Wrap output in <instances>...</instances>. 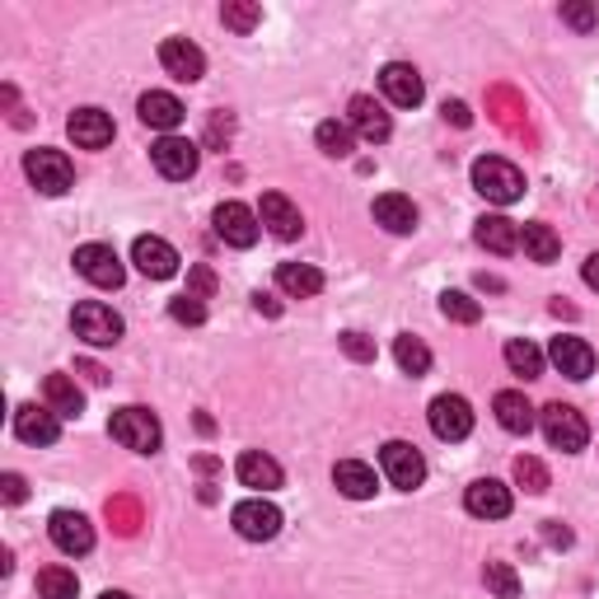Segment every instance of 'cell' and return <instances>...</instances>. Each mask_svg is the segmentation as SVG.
Returning a JSON list of instances; mask_svg holds the SVG:
<instances>
[{
    "instance_id": "30bf717a",
    "label": "cell",
    "mask_w": 599,
    "mask_h": 599,
    "mask_svg": "<svg viewBox=\"0 0 599 599\" xmlns=\"http://www.w3.org/2000/svg\"><path fill=\"white\" fill-rule=\"evenodd\" d=\"M150 160H155V169H160L164 179L183 183V179H193V173H197L201 150H197V140H187V136H160L150 146Z\"/></svg>"
},
{
    "instance_id": "52a82bcc",
    "label": "cell",
    "mask_w": 599,
    "mask_h": 599,
    "mask_svg": "<svg viewBox=\"0 0 599 599\" xmlns=\"http://www.w3.org/2000/svg\"><path fill=\"white\" fill-rule=\"evenodd\" d=\"M380 473L399 492H417V487L427 482V460H421V450L407 445V440H389L380 450Z\"/></svg>"
},
{
    "instance_id": "836d02e7",
    "label": "cell",
    "mask_w": 599,
    "mask_h": 599,
    "mask_svg": "<svg viewBox=\"0 0 599 599\" xmlns=\"http://www.w3.org/2000/svg\"><path fill=\"white\" fill-rule=\"evenodd\" d=\"M38 595L42 599H75V595H81V580H75L71 566H42V572H38Z\"/></svg>"
},
{
    "instance_id": "7a4b0ae2",
    "label": "cell",
    "mask_w": 599,
    "mask_h": 599,
    "mask_svg": "<svg viewBox=\"0 0 599 599\" xmlns=\"http://www.w3.org/2000/svg\"><path fill=\"white\" fill-rule=\"evenodd\" d=\"M473 187L497 201V207H511L525 193V173H519L511 160H501V155H482V160H473Z\"/></svg>"
},
{
    "instance_id": "b9f144b4",
    "label": "cell",
    "mask_w": 599,
    "mask_h": 599,
    "mask_svg": "<svg viewBox=\"0 0 599 599\" xmlns=\"http://www.w3.org/2000/svg\"><path fill=\"white\" fill-rule=\"evenodd\" d=\"M211 291H216V277H211V267H193V272H187V295L207 300Z\"/></svg>"
},
{
    "instance_id": "ba28073f",
    "label": "cell",
    "mask_w": 599,
    "mask_h": 599,
    "mask_svg": "<svg viewBox=\"0 0 599 599\" xmlns=\"http://www.w3.org/2000/svg\"><path fill=\"white\" fill-rule=\"evenodd\" d=\"M230 525H234L240 539L267 543V539H277V534H281V511L272 506V501H262V497H248V501H240V506L230 511Z\"/></svg>"
},
{
    "instance_id": "ab89813d",
    "label": "cell",
    "mask_w": 599,
    "mask_h": 599,
    "mask_svg": "<svg viewBox=\"0 0 599 599\" xmlns=\"http://www.w3.org/2000/svg\"><path fill=\"white\" fill-rule=\"evenodd\" d=\"M338 342H342V352H346V356L360 360V366H366V360H375V338L356 333V328H346V333H342Z\"/></svg>"
},
{
    "instance_id": "9c48e42d",
    "label": "cell",
    "mask_w": 599,
    "mask_h": 599,
    "mask_svg": "<svg viewBox=\"0 0 599 599\" xmlns=\"http://www.w3.org/2000/svg\"><path fill=\"white\" fill-rule=\"evenodd\" d=\"M211 225H216V234H220V240H225L230 248H254L258 234H262L258 211L244 207V201H220L216 216H211Z\"/></svg>"
},
{
    "instance_id": "44dd1931",
    "label": "cell",
    "mask_w": 599,
    "mask_h": 599,
    "mask_svg": "<svg viewBox=\"0 0 599 599\" xmlns=\"http://www.w3.org/2000/svg\"><path fill=\"white\" fill-rule=\"evenodd\" d=\"M258 220L277 234V240H300V230H305V216H300V207H295L286 193H262Z\"/></svg>"
},
{
    "instance_id": "9a60e30c",
    "label": "cell",
    "mask_w": 599,
    "mask_h": 599,
    "mask_svg": "<svg viewBox=\"0 0 599 599\" xmlns=\"http://www.w3.org/2000/svg\"><path fill=\"white\" fill-rule=\"evenodd\" d=\"M548 360L566 375V380H590L595 375V352H590V342L586 338H576V333H562L548 342Z\"/></svg>"
},
{
    "instance_id": "8992f818",
    "label": "cell",
    "mask_w": 599,
    "mask_h": 599,
    "mask_svg": "<svg viewBox=\"0 0 599 599\" xmlns=\"http://www.w3.org/2000/svg\"><path fill=\"white\" fill-rule=\"evenodd\" d=\"M75 272H81L89 286H103V291H118L127 281V267H122L118 248L113 244H81L75 248Z\"/></svg>"
},
{
    "instance_id": "277c9868",
    "label": "cell",
    "mask_w": 599,
    "mask_h": 599,
    "mask_svg": "<svg viewBox=\"0 0 599 599\" xmlns=\"http://www.w3.org/2000/svg\"><path fill=\"white\" fill-rule=\"evenodd\" d=\"M24 173H28V183H34L42 197H61V193H71V187H75L71 160L61 150H47V146L24 155Z\"/></svg>"
},
{
    "instance_id": "8fae6325",
    "label": "cell",
    "mask_w": 599,
    "mask_h": 599,
    "mask_svg": "<svg viewBox=\"0 0 599 599\" xmlns=\"http://www.w3.org/2000/svg\"><path fill=\"white\" fill-rule=\"evenodd\" d=\"M47 534H52V543L66 558H85L94 548V525L81 511H52V515H47Z\"/></svg>"
},
{
    "instance_id": "f546056e",
    "label": "cell",
    "mask_w": 599,
    "mask_h": 599,
    "mask_svg": "<svg viewBox=\"0 0 599 599\" xmlns=\"http://www.w3.org/2000/svg\"><path fill=\"white\" fill-rule=\"evenodd\" d=\"M519 248H525L534 262H558L562 240L553 234V225H539V220H529V225H519Z\"/></svg>"
},
{
    "instance_id": "cb8c5ba5",
    "label": "cell",
    "mask_w": 599,
    "mask_h": 599,
    "mask_svg": "<svg viewBox=\"0 0 599 599\" xmlns=\"http://www.w3.org/2000/svg\"><path fill=\"white\" fill-rule=\"evenodd\" d=\"M136 113H140V122H146V127L173 136V127L183 122V103L173 99V94H164V89H150V94H140Z\"/></svg>"
},
{
    "instance_id": "681fc988",
    "label": "cell",
    "mask_w": 599,
    "mask_h": 599,
    "mask_svg": "<svg viewBox=\"0 0 599 599\" xmlns=\"http://www.w3.org/2000/svg\"><path fill=\"white\" fill-rule=\"evenodd\" d=\"M548 539H553V543H562V548H566V543H572V534H566V529H558V525H548Z\"/></svg>"
},
{
    "instance_id": "6da1fadb",
    "label": "cell",
    "mask_w": 599,
    "mask_h": 599,
    "mask_svg": "<svg viewBox=\"0 0 599 599\" xmlns=\"http://www.w3.org/2000/svg\"><path fill=\"white\" fill-rule=\"evenodd\" d=\"M108 436L132 454H155L160 450V440H164V427H160V417H155L150 407L132 403V407H118V413L108 417Z\"/></svg>"
},
{
    "instance_id": "ee69618b",
    "label": "cell",
    "mask_w": 599,
    "mask_h": 599,
    "mask_svg": "<svg viewBox=\"0 0 599 599\" xmlns=\"http://www.w3.org/2000/svg\"><path fill=\"white\" fill-rule=\"evenodd\" d=\"M108 515H113V519H122V525H118L122 534H132V529H136V519H140L132 501H108Z\"/></svg>"
},
{
    "instance_id": "c3c4849f",
    "label": "cell",
    "mask_w": 599,
    "mask_h": 599,
    "mask_svg": "<svg viewBox=\"0 0 599 599\" xmlns=\"http://www.w3.org/2000/svg\"><path fill=\"white\" fill-rule=\"evenodd\" d=\"M81 370L89 375V380H94V384H103V380H108V375H103L99 366H94V360H81Z\"/></svg>"
},
{
    "instance_id": "d4e9b609",
    "label": "cell",
    "mask_w": 599,
    "mask_h": 599,
    "mask_svg": "<svg viewBox=\"0 0 599 599\" xmlns=\"http://www.w3.org/2000/svg\"><path fill=\"white\" fill-rule=\"evenodd\" d=\"M42 403L52 407L61 421H75L85 413V393H81V384H75L71 375H47V380H42Z\"/></svg>"
},
{
    "instance_id": "f907efd6",
    "label": "cell",
    "mask_w": 599,
    "mask_h": 599,
    "mask_svg": "<svg viewBox=\"0 0 599 599\" xmlns=\"http://www.w3.org/2000/svg\"><path fill=\"white\" fill-rule=\"evenodd\" d=\"M99 599H132V595H127V590H103Z\"/></svg>"
},
{
    "instance_id": "603a6c76",
    "label": "cell",
    "mask_w": 599,
    "mask_h": 599,
    "mask_svg": "<svg viewBox=\"0 0 599 599\" xmlns=\"http://www.w3.org/2000/svg\"><path fill=\"white\" fill-rule=\"evenodd\" d=\"M492 407H497V421H501V427H506L511 436H529L534 427H539V413H534V403H529L519 389H501Z\"/></svg>"
},
{
    "instance_id": "8d00e7d4",
    "label": "cell",
    "mask_w": 599,
    "mask_h": 599,
    "mask_svg": "<svg viewBox=\"0 0 599 599\" xmlns=\"http://www.w3.org/2000/svg\"><path fill=\"white\" fill-rule=\"evenodd\" d=\"M482 580H487V590H492L497 599H519V576H515L511 562H487Z\"/></svg>"
},
{
    "instance_id": "3957f363",
    "label": "cell",
    "mask_w": 599,
    "mask_h": 599,
    "mask_svg": "<svg viewBox=\"0 0 599 599\" xmlns=\"http://www.w3.org/2000/svg\"><path fill=\"white\" fill-rule=\"evenodd\" d=\"M539 427H543L548 445L562 450V454H580L590 445V427H586V417H580L572 403H548L539 413Z\"/></svg>"
},
{
    "instance_id": "7dc6e473",
    "label": "cell",
    "mask_w": 599,
    "mask_h": 599,
    "mask_svg": "<svg viewBox=\"0 0 599 599\" xmlns=\"http://www.w3.org/2000/svg\"><path fill=\"white\" fill-rule=\"evenodd\" d=\"M254 305H258L262 314H281V305H277V300H272V295H254Z\"/></svg>"
},
{
    "instance_id": "7c38bea8",
    "label": "cell",
    "mask_w": 599,
    "mask_h": 599,
    "mask_svg": "<svg viewBox=\"0 0 599 599\" xmlns=\"http://www.w3.org/2000/svg\"><path fill=\"white\" fill-rule=\"evenodd\" d=\"M427 421L440 440H464L473 431V407H468V399H460V393H440V399H431V407H427Z\"/></svg>"
},
{
    "instance_id": "5bb4252c",
    "label": "cell",
    "mask_w": 599,
    "mask_h": 599,
    "mask_svg": "<svg viewBox=\"0 0 599 599\" xmlns=\"http://www.w3.org/2000/svg\"><path fill=\"white\" fill-rule=\"evenodd\" d=\"M14 436L24 440V445H57L61 436V417L52 407H38V403H20L14 407Z\"/></svg>"
},
{
    "instance_id": "ac0fdd59",
    "label": "cell",
    "mask_w": 599,
    "mask_h": 599,
    "mask_svg": "<svg viewBox=\"0 0 599 599\" xmlns=\"http://www.w3.org/2000/svg\"><path fill=\"white\" fill-rule=\"evenodd\" d=\"M160 66L173 75V81L193 85V81L207 75V57H201V47L187 42V38H164L160 42Z\"/></svg>"
},
{
    "instance_id": "60d3db41",
    "label": "cell",
    "mask_w": 599,
    "mask_h": 599,
    "mask_svg": "<svg viewBox=\"0 0 599 599\" xmlns=\"http://www.w3.org/2000/svg\"><path fill=\"white\" fill-rule=\"evenodd\" d=\"M562 20L572 24V28H580V34H590V28L599 24V14L590 5H562Z\"/></svg>"
},
{
    "instance_id": "d6986e66",
    "label": "cell",
    "mask_w": 599,
    "mask_h": 599,
    "mask_svg": "<svg viewBox=\"0 0 599 599\" xmlns=\"http://www.w3.org/2000/svg\"><path fill=\"white\" fill-rule=\"evenodd\" d=\"M66 132L81 150H103L113 146V118L103 113V108H75V113L66 118Z\"/></svg>"
},
{
    "instance_id": "f35d334b",
    "label": "cell",
    "mask_w": 599,
    "mask_h": 599,
    "mask_svg": "<svg viewBox=\"0 0 599 599\" xmlns=\"http://www.w3.org/2000/svg\"><path fill=\"white\" fill-rule=\"evenodd\" d=\"M169 314H173V319H179V323H201V319H207V305H201V300L197 295H173L169 300Z\"/></svg>"
},
{
    "instance_id": "f1b7e54d",
    "label": "cell",
    "mask_w": 599,
    "mask_h": 599,
    "mask_svg": "<svg viewBox=\"0 0 599 599\" xmlns=\"http://www.w3.org/2000/svg\"><path fill=\"white\" fill-rule=\"evenodd\" d=\"M473 234H478V244L487 248V254H501V258L519 248V225H515V220H506V216H482Z\"/></svg>"
},
{
    "instance_id": "5b68a950",
    "label": "cell",
    "mask_w": 599,
    "mask_h": 599,
    "mask_svg": "<svg viewBox=\"0 0 599 599\" xmlns=\"http://www.w3.org/2000/svg\"><path fill=\"white\" fill-rule=\"evenodd\" d=\"M71 328H75V338L89 342V346H118L122 342V314L99 305V300H81V305L71 309Z\"/></svg>"
},
{
    "instance_id": "f6af8a7d",
    "label": "cell",
    "mask_w": 599,
    "mask_h": 599,
    "mask_svg": "<svg viewBox=\"0 0 599 599\" xmlns=\"http://www.w3.org/2000/svg\"><path fill=\"white\" fill-rule=\"evenodd\" d=\"M445 122H454V127H468L473 118H468V108H464V103H445Z\"/></svg>"
},
{
    "instance_id": "4dcf8cb0",
    "label": "cell",
    "mask_w": 599,
    "mask_h": 599,
    "mask_svg": "<svg viewBox=\"0 0 599 599\" xmlns=\"http://www.w3.org/2000/svg\"><path fill=\"white\" fill-rule=\"evenodd\" d=\"M393 360H399V370L403 375H427L431 370V346L421 342V338H413V333H403V338H393Z\"/></svg>"
},
{
    "instance_id": "ffe728a7",
    "label": "cell",
    "mask_w": 599,
    "mask_h": 599,
    "mask_svg": "<svg viewBox=\"0 0 599 599\" xmlns=\"http://www.w3.org/2000/svg\"><path fill=\"white\" fill-rule=\"evenodd\" d=\"M464 511L478 515V519H506L511 515V487L497 482V478H478L468 482L464 492Z\"/></svg>"
},
{
    "instance_id": "7402d4cb",
    "label": "cell",
    "mask_w": 599,
    "mask_h": 599,
    "mask_svg": "<svg viewBox=\"0 0 599 599\" xmlns=\"http://www.w3.org/2000/svg\"><path fill=\"white\" fill-rule=\"evenodd\" d=\"M234 473H240L244 487H258V492H277V487L286 482L281 464L272 460V454H262V450H244L240 460H234Z\"/></svg>"
},
{
    "instance_id": "484cf974",
    "label": "cell",
    "mask_w": 599,
    "mask_h": 599,
    "mask_svg": "<svg viewBox=\"0 0 599 599\" xmlns=\"http://www.w3.org/2000/svg\"><path fill=\"white\" fill-rule=\"evenodd\" d=\"M277 291L291 295V300H309V295L323 291V272L319 267H309V262H281L277 267Z\"/></svg>"
},
{
    "instance_id": "d590c367",
    "label": "cell",
    "mask_w": 599,
    "mask_h": 599,
    "mask_svg": "<svg viewBox=\"0 0 599 599\" xmlns=\"http://www.w3.org/2000/svg\"><path fill=\"white\" fill-rule=\"evenodd\" d=\"M220 20H225V28H234V34H254L262 24V5H254V0H225Z\"/></svg>"
},
{
    "instance_id": "4316f807",
    "label": "cell",
    "mask_w": 599,
    "mask_h": 599,
    "mask_svg": "<svg viewBox=\"0 0 599 599\" xmlns=\"http://www.w3.org/2000/svg\"><path fill=\"white\" fill-rule=\"evenodd\" d=\"M380 478H375V468L370 464H360V460H342L338 468H333V487L342 497H352V501H370L380 487H375Z\"/></svg>"
},
{
    "instance_id": "bcb514c9",
    "label": "cell",
    "mask_w": 599,
    "mask_h": 599,
    "mask_svg": "<svg viewBox=\"0 0 599 599\" xmlns=\"http://www.w3.org/2000/svg\"><path fill=\"white\" fill-rule=\"evenodd\" d=\"M580 277H586V286H590V291H599V254H590V258H586V267H580Z\"/></svg>"
},
{
    "instance_id": "1f68e13d",
    "label": "cell",
    "mask_w": 599,
    "mask_h": 599,
    "mask_svg": "<svg viewBox=\"0 0 599 599\" xmlns=\"http://www.w3.org/2000/svg\"><path fill=\"white\" fill-rule=\"evenodd\" d=\"M314 140H319V150H323V155H333V160H346V155L356 150V132L346 127V122H338V118L319 122V132H314Z\"/></svg>"
},
{
    "instance_id": "e0dca14e",
    "label": "cell",
    "mask_w": 599,
    "mask_h": 599,
    "mask_svg": "<svg viewBox=\"0 0 599 599\" xmlns=\"http://www.w3.org/2000/svg\"><path fill=\"white\" fill-rule=\"evenodd\" d=\"M346 127H352L360 140H370V146H380V140H389L393 122L384 113V103H375L370 94H356V99L346 103Z\"/></svg>"
},
{
    "instance_id": "d6a6232c",
    "label": "cell",
    "mask_w": 599,
    "mask_h": 599,
    "mask_svg": "<svg viewBox=\"0 0 599 599\" xmlns=\"http://www.w3.org/2000/svg\"><path fill=\"white\" fill-rule=\"evenodd\" d=\"M506 366H511V375L539 380V375H543V352L534 342H525V338H511L506 342Z\"/></svg>"
},
{
    "instance_id": "74e56055",
    "label": "cell",
    "mask_w": 599,
    "mask_h": 599,
    "mask_svg": "<svg viewBox=\"0 0 599 599\" xmlns=\"http://www.w3.org/2000/svg\"><path fill=\"white\" fill-rule=\"evenodd\" d=\"M515 482L525 487L529 497H539V492H548V482H553V478H548L543 460H534V454H519V460H515Z\"/></svg>"
},
{
    "instance_id": "83f0119b",
    "label": "cell",
    "mask_w": 599,
    "mask_h": 599,
    "mask_svg": "<svg viewBox=\"0 0 599 599\" xmlns=\"http://www.w3.org/2000/svg\"><path fill=\"white\" fill-rule=\"evenodd\" d=\"M375 220H380L389 234H413V230H417V207H413V197H403V193L375 197Z\"/></svg>"
},
{
    "instance_id": "7bdbcfd3",
    "label": "cell",
    "mask_w": 599,
    "mask_h": 599,
    "mask_svg": "<svg viewBox=\"0 0 599 599\" xmlns=\"http://www.w3.org/2000/svg\"><path fill=\"white\" fill-rule=\"evenodd\" d=\"M0 497H5V506H20V501L28 497V482L20 478V473H5V478H0Z\"/></svg>"
},
{
    "instance_id": "e575fe53",
    "label": "cell",
    "mask_w": 599,
    "mask_h": 599,
    "mask_svg": "<svg viewBox=\"0 0 599 599\" xmlns=\"http://www.w3.org/2000/svg\"><path fill=\"white\" fill-rule=\"evenodd\" d=\"M440 314H445L450 323H478L482 319V305L468 291H445V295H440Z\"/></svg>"
},
{
    "instance_id": "2e32d148",
    "label": "cell",
    "mask_w": 599,
    "mask_h": 599,
    "mask_svg": "<svg viewBox=\"0 0 599 599\" xmlns=\"http://www.w3.org/2000/svg\"><path fill=\"white\" fill-rule=\"evenodd\" d=\"M380 89H384V99L393 108H417L421 99H427V85H421L417 66H407V61H389V66L380 71Z\"/></svg>"
},
{
    "instance_id": "4fadbf2b",
    "label": "cell",
    "mask_w": 599,
    "mask_h": 599,
    "mask_svg": "<svg viewBox=\"0 0 599 599\" xmlns=\"http://www.w3.org/2000/svg\"><path fill=\"white\" fill-rule=\"evenodd\" d=\"M132 262H136V272H146L150 281H169L179 272V248L160 240V234H140L132 244Z\"/></svg>"
}]
</instances>
